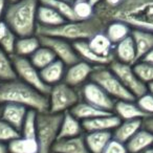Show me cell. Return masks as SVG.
Masks as SVG:
<instances>
[{"label":"cell","mask_w":153,"mask_h":153,"mask_svg":"<svg viewBox=\"0 0 153 153\" xmlns=\"http://www.w3.org/2000/svg\"><path fill=\"white\" fill-rule=\"evenodd\" d=\"M142 127L143 120L122 121L120 125L112 131V138L120 143L126 144Z\"/></svg>","instance_id":"d4e9b609"},{"label":"cell","mask_w":153,"mask_h":153,"mask_svg":"<svg viewBox=\"0 0 153 153\" xmlns=\"http://www.w3.org/2000/svg\"><path fill=\"white\" fill-rule=\"evenodd\" d=\"M20 132L16 130L14 127H12L10 124L0 119V142L7 144L11 140L19 137Z\"/></svg>","instance_id":"8d00e7d4"},{"label":"cell","mask_w":153,"mask_h":153,"mask_svg":"<svg viewBox=\"0 0 153 153\" xmlns=\"http://www.w3.org/2000/svg\"><path fill=\"white\" fill-rule=\"evenodd\" d=\"M47 97L48 111L51 113H64L69 111L81 101L79 91L64 82L51 86Z\"/></svg>","instance_id":"52a82bcc"},{"label":"cell","mask_w":153,"mask_h":153,"mask_svg":"<svg viewBox=\"0 0 153 153\" xmlns=\"http://www.w3.org/2000/svg\"><path fill=\"white\" fill-rule=\"evenodd\" d=\"M88 1H89L90 4H91L92 7H96L97 5H99V4H100V3H102L103 1H104V0H88Z\"/></svg>","instance_id":"7dc6e473"},{"label":"cell","mask_w":153,"mask_h":153,"mask_svg":"<svg viewBox=\"0 0 153 153\" xmlns=\"http://www.w3.org/2000/svg\"><path fill=\"white\" fill-rule=\"evenodd\" d=\"M147 91L150 92V94L153 96V82H151V83L147 84Z\"/></svg>","instance_id":"c3c4849f"},{"label":"cell","mask_w":153,"mask_h":153,"mask_svg":"<svg viewBox=\"0 0 153 153\" xmlns=\"http://www.w3.org/2000/svg\"><path fill=\"white\" fill-rule=\"evenodd\" d=\"M10 32H11V30L9 28L7 24L5 23L3 20H1V21H0V41L2 40Z\"/></svg>","instance_id":"b9f144b4"},{"label":"cell","mask_w":153,"mask_h":153,"mask_svg":"<svg viewBox=\"0 0 153 153\" xmlns=\"http://www.w3.org/2000/svg\"><path fill=\"white\" fill-rule=\"evenodd\" d=\"M121 119L114 113L101 115L91 120L82 122V126L85 132L94 131H111L112 132L121 123Z\"/></svg>","instance_id":"5bb4252c"},{"label":"cell","mask_w":153,"mask_h":153,"mask_svg":"<svg viewBox=\"0 0 153 153\" xmlns=\"http://www.w3.org/2000/svg\"><path fill=\"white\" fill-rule=\"evenodd\" d=\"M70 1H71V2H74V0H70Z\"/></svg>","instance_id":"db71d44e"},{"label":"cell","mask_w":153,"mask_h":153,"mask_svg":"<svg viewBox=\"0 0 153 153\" xmlns=\"http://www.w3.org/2000/svg\"><path fill=\"white\" fill-rule=\"evenodd\" d=\"M39 3L51 7L64 17L66 21H74L72 3L69 0H39Z\"/></svg>","instance_id":"4dcf8cb0"},{"label":"cell","mask_w":153,"mask_h":153,"mask_svg":"<svg viewBox=\"0 0 153 153\" xmlns=\"http://www.w3.org/2000/svg\"><path fill=\"white\" fill-rule=\"evenodd\" d=\"M10 153H39V146L36 138L19 137L7 143Z\"/></svg>","instance_id":"f546056e"},{"label":"cell","mask_w":153,"mask_h":153,"mask_svg":"<svg viewBox=\"0 0 153 153\" xmlns=\"http://www.w3.org/2000/svg\"><path fill=\"white\" fill-rule=\"evenodd\" d=\"M80 97L82 101L97 107L106 112H112L114 108L115 100H113L101 86L92 81H87L80 87Z\"/></svg>","instance_id":"9c48e42d"},{"label":"cell","mask_w":153,"mask_h":153,"mask_svg":"<svg viewBox=\"0 0 153 153\" xmlns=\"http://www.w3.org/2000/svg\"><path fill=\"white\" fill-rule=\"evenodd\" d=\"M28 110L30 109L26 108L25 106H22V105L14 104V103H5L2 105V108H1L0 119L7 122L12 127H14L20 132Z\"/></svg>","instance_id":"4fadbf2b"},{"label":"cell","mask_w":153,"mask_h":153,"mask_svg":"<svg viewBox=\"0 0 153 153\" xmlns=\"http://www.w3.org/2000/svg\"><path fill=\"white\" fill-rule=\"evenodd\" d=\"M17 79L12 57L0 48V83Z\"/></svg>","instance_id":"d6a6232c"},{"label":"cell","mask_w":153,"mask_h":153,"mask_svg":"<svg viewBox=\"0 0 153 153\" xmlns=\"http://www.w3.org/2000/svg\"><path fill=\"white\" fill-rule=\"evenodd\" d=\"M133 70L138 79L144 84H149L153 82V64H150L145 61H138L134 64Z\"/></svg>","instance_id":"d590c367"},{"label":"cell","mask_w":153,"mask_h":153,"mask_svg":"<svg viewBox=\"0 0 153 153\" xmlns=\"http://www.w3.org/2000/svg\"><path fill=\"white\" fill-rule=\"evenodd\" d=\"M42 45L48 47L53 53L56 58L62 61L66 66L76 63L80 60L79 56L76 53L74 45L71 42L56 37L49 36H38Z\"/></svg>","instance_id":"8fae6325"},{"label":"cell","mask_w":153,"mask_h":153,"mask_svg":"<svg viewBox=\"0 0 153 153\" xmlns=\"http://www.w3.org/2000/svg\"><path fill=\"white\" fill-rule=\"evenodd\" d=\"M66 22L64 17L60 15L57 11L47 5L39 3L38 11H37V23L39 26L43 27H56Z\"/></svg>","instance_id":"cb8c5ba5"},{"label":"cell","mask_w":153,"mask_h":153,"mask_svg":"<svg viewBox=\"0 0 153 153\" xmlns=\"http://www.w3.org/2000/svg\"><path fill=\"white\" fill-rule=\"evenodd\" d=\"M72 45H74L78 56H79L80 60H83V61L91 64L94 67H98V66H109L111 62L114 61L112 59L100 57L96 53H94L92 49L89 47V45H88L87 41H78V42L72 43Z\"/></svg>","instance_id":"ac0fdd59"},{"label":"cell","mask_w":153,"mask_h":153,"mask_svg":"<svg viewBox=\"0 0 153 153\" xmlns=\"http://www.w3.org/2000/svg\"><path fill=\"white\" fill-rule=\"evenodd\" d=\"M37 111L30 109L27 111L23 125L20 130V135L26 138H36L37 131Z\"/></svg>","instance_id":"e575fe53"},{"label":"cell","mask_w":153,"mask_h":153,"mask_svg":"<svg viewBox=\"0 0 153 153\" xmlns=\"http://www.w3.org/2000/svg\"><path fill=\"white\" fill-rule=\"evenodd\" d=\"M18 37L14 34L13 32H10L2 40L0 41V48L2 49L5 53L9 56H14L15 53V46H16V41H17Z\"/></svg>","instance_id":"f35d334b"},{"label":"cell","mask_w":153,"mask_h":153,"mask_svg":"<svg viewBox=\"0 0 153 153\" xmlns=\"http://www.w3.org/2000/svg\"><path fill=\"white\" fill-rule=\"evenodd\" d=\"M85 144L90 153H103L108 143L112 140L111 131L86 132L84 135Z\"/></svg>","instance_id":"7402d4cb"},{"label":"cell","mask_w":153,"mask_h":153,"mask_svg":"<svg viewBox=\"0 0 153 153\" xmlns=\"http://www.w3.org/2000/svg\"><path fill=\"white\" fill-rule=\"evenodd\" d=\"M7 0H0V21L3 20V17H4V14L5 11H7Z\"/></svg>","instance_id":"ee69618b"},{"label":"cell","mask_w":153,"mask_h":153,"mask_svg":"<svg viewBox=\"0 0 153 153\" xmlns=\"http://www.w3.org/2000/svg\"><path fill=\"white\" fill-rule=\"evenodd\" d=\"M14 103L37 112L48 111V97L19 79L0 83V104Z\"/></svg>","instance_id":"7a4b0ae2"},{"label":"cell","mask_w":153,"mask_h":153,"mask_svg":"<svg viewBox=\"0 0 153 153\" xmlns=\"http://www.w3.org/2000/svg\"><path fill=\"white\" fill-rule=\"evenodd\" d=\"M0 153H10L9 148H7V144L0 142Z\"/></svg>","instance_id":"bcb514c9"},{"label":"cell","mask_w":153,"mask_h":153,"mask_svg":"<svg viewBox=\"0 0 153 153\" xmlns=\"http://www.w3.org/2000/svg\"><path fill=\"white\" fill-rule=\"evenodd\" d=\"M72 9L76 20L84 21L94 18V7L90 4L88 0H81V1H74Z\"/></svg>","instance_id":"836d02e7"},{"label":"cell","mask_w":153,"mask_h":153,"mask_svg":"<svg viewBox=\"0 0 153 153\" xmlns=\"http://www.w3.org/2000/svg\"><path fill=\"white\" fill-rule=\"evenodd\" d=\"M140 61H145V62H148V63H150V64H153V48L151 49V51H149V53H147Z\"/></svg>","instance_id":"f6af8a7d"},{"label":"cell","mask_w":153,"mask_h":153,"mask_svg":"<svg viewBox=\"0 0 153 153\" xmlns=\"http://www.w3.org/2000/svg\"><path fill=\"white\" fill-rule=\"evenodd\" d=\"M109 68L120 79L124 86L127 88L128 91L131 92L134 98L143 96L147 92V85L144 84L138 76L135 74L132 65L121 63L119 61H112L109 65Z\"/></svg>","instance_id":"30bf717a"},{"label":"cell","mask_w":153,"mask_h":153,"mask_svg":"<svg viewBox=\"0 0 153 153\" xmlns=\"http://www.w3.org/2000/svg\"><path fill=\"white\" fill-rule=\"evenodd\" d=\"M137 153H153V147H151V148H149V149H146V150H144V151H140V152H137Z\"/></svg>","instance_id":"681fc988"},{"label":"cell","mask_w":153,"mask_h":153,"mask_svg":"<svg viewBox=\"0 0 153 153\" xmlns=\"http://www.w3.org/2000/svg\"><path fill=\"white\" fill-rule=\"evenodd\" d=\"M113 113L121 119V121H130V120H144L148 117L135 101H115Z\"/></svg>","instance_id":"2e32d148"},{"label":"cell","mask_w":153,"mask_h":153,"mask_svg":"<svg viewBox=\"0 0 153 153\" xmlns=\"http://www.w3.org/2000/svg\"><path fill=\"white\" fill-rule=\"evenodd\" d=\"M1 108H2V105L0 104V115H1Z\"/></svg>","instance_id":"816d5d0a"},{"label":"cell","mask_w":153,"mask_h":153,"mask_svg":"<svg viewBox=\"0 0 153 153\" xmlns=\"http://www.w3.org/2000/svg\"><path fill=\"white\" fill-rule=\"evenodd\" d=\"M41 46L40 39L37 35L26 37H18L16 41L15 53L14 56L23 58H30L39 47Z\"/></svg>","instance_id":"83f0119b"},{"label":"cell","mask_w":153,"mask_h":153,"mask_svg":"<svg viewBox=\"0 0 153 153\" xmlns=\"http://www.w3.org/2000/svg\"><path fill=\"white\" fill-rule=\"evenodd\" d=\"M83 132L84 129L81 121H79L76 117H74L70 113V111H66V112L63 113L61 125H60L59 135H58V140L81 136L83 135Z\"/></svg>","instance_id":"9a60e30c"},{"label":"cell","mask_w":153,"mask_h":153,"mask_svg":"<svg viewBox=\"0 0 153 153\" xmlns=\"http://www.w3.org/2000/svg\"><path fill=\"white\" fill-rule=\"evenodd\" d=\"M14 69H15L17 79L24 82L27 85L32 86L33 88L40 91L41 94L48 96L51 87L43 82L41 78L40 70L37 69L28 60V58L12 56Z\"/></svg>","instance_id":"ba28073f"},{"label":"cell","mask_w":153,"mask_h":153,"mask_svg":"<svg viewBox=\"0 0 153 153\" xmlns=\"http://www.w3.org/2000/svg\"><path fill=\"white\" fill-rule=\"evenodd\" d=\"M16 1H19V0H7L9 3H13V2H16Z\"/></svg>","instance_id":"f907efd6"},{"label":"cell","mask_w":153,"mask_h":153,"mask_svg":"<svg viewBox=\"0 0 153 153\" xmlns=\"http://www.w3.org/2000/svg\"><path fill=\"white\" fill-rule=\"evenodd\" d=\"M94 15L105 24L117 20L153 33V0H123L113 9L99 4L94 7Z\"/></svg>","instance_id":"6da1fadb"},{"label":"cell","mask_w":153,"mask_h":153,"mask_svg":"<svg viewBox=\"0 0 153 153\" xmlns=\"http://www.w3.org/2000/svg\"><path fill=\"white\" fill-rule=\"evenodd\" d=\"M28 60L37 69L41 70L51 63H53L55 60H57V58L48 47L41 44V46L28 58Z\"/></svg>","instance_id":"1f68e13d"},{"label":"cell","mask_w":153,"mask_h":153,"mask_svg":"<svg viewBox=\"0 0 153 153\" xmlns=\"http://www.w3.org/2000/svg\"><path fill=\"white\" fill-rule=\"evenodd\" d=\"M131 37L135 45L136 60L138 62L153 48V33L133 28L131 32Z\"/></svg>","instance_id":"d6986e66"},{"label":"cell","mask_w":153,"mask_h":153,"mask_svg":"<svg viewBox=\"0 0 153 153\" xmlns=\"http://www.w3.org/2000/svg\"><path fill=\"white\" fill-rule=\"evenodd\" d=\"M39 0H19L9 3L3 21L17 37L36 35Z\"/></svg>","instance_id":"277c9868"},{"label":"cell","mask_w":153,"mask_h":153,"mask_svg":"<svg viewBox=\"0 0 153 153\" xmlns=\"http://www.w3.org/2000/svg\"><path fill=\"white\" fill-rule=\"evenodd\" d=\"M113 55H114L115 61H119L124 64L134 65L137 62L135 45L132 40L131 35L120 43L115 44V47L113 48Z\"/></svg>","instance_id":"e0dca14e"},{"label":"cell","mask_w":153,"mask_h":153,"mask_svg":"<svg viewBox=\"0 0 153 153\" xmlns=\"http://www.w3.org/2000/svg\"><path fill=\"white\" fill-rule=\"evenodd\" d=\"M90 81L97 83L115 101H135V98L128 91L120 79L112 72L109 66L94 67Z\"/></svg>","instance_id":"8992f818"},{"label":"cell","mask_w":153,"mask_h":153,"mask_svg":"<svg viewBox=\"0 0 153 153\" xmlns=\"http://www.w3.org/2000/svg\"><path fill=\"white\" fill-rule=\"evenodd\" d=\"M74 1H81V0H74Z\"/></svg>","instance_id":"f5cc1de1"},{"label":"cell","mask_w":153,"mask_h":153,"mask_svg":"<svg viewBox=\"0 0 153 153\" xmlns=\"http://www.w3.org/2000/svg\"><path fill=\"white\" fill-rule=\"evenodd\" d=\"M137 106L146 113L147 115H153V96L150 92L147 91L143 96L135 99Z\"/></svg>","instance_id":"74e56055"},{"label":"cell","mask_w":153,"mask_h":153,"mask_svg":"<svg viewBox=\"0 0 153 153\" xmlns=\"http://www.w3.org/2000/svg\"><path fill=\"white\" fill-rule=\"evenodd\" d=\"M89 47L92 49L94 53L103 58L114 60L113 55V44L110 42L104 32L99 33L87 41Z\"/></svg>","instance_id":"484cf974"},{"label":"cell","mask_w":153,"mask_h":153,"mask_svg":"<svg viewBox=\"0 0 153 153\" xmlns=\"http://www.w3.org/2000/svg\"><path fill=\"white\" fill-rule=\"evenodd\" d=\"M69 111L74 117H76V119L81 122L94 119V117H101V115L108 114V113H112V112H106V111L98 109L97 107L92 106V105L88 104V103L84 102V101H80Z\"/></svg>","instance_id":"f1b7e54d"},{"label":"cell","mask_w":153,"mask_h":153,"mask_svg":"<svg viewBox=\"0 0 153 153\" xmlns=\"http://www.w3.org/2000/svg\"><path fill=\"white\" fill-rule=\"evenodd\" d=\"M103 153H128L125 144L120 143L115 140H111L104 149Z\"/></svg>","instance_id":"ab89813d"},{"label":"cell","mask_w":153,"mask_h":153,"mask_svg":"<svg viewBox=\"0 0 153 153\" xmlns=\"http://www.w3.org/2000/svg\"><path fill=\"white\" fill-rule=\"evenodd\" d=\"M128 153H137L153 147V134L140 128L129 140L125 144Z\"/></svg>","instance_id":"603a6c76"},{"label":"cell","mask_w":153,"mask_h":153,"mask_svg":"<svg viewBox=\"0 0 153 153\" xmlns=\"http://www.w3.org/2000/svg\"><path fill=\"white\" fill-rule=\"evenodd\" d=\"M131 26L122 21H111L105 26V35L113 45L117 44L131 35Z\"/></svg>","instance_id":"4316f807"},{"label":"cell","mask_w":153,"mask_h":153,"mask_svg":"<svg viewBox=\"0 0 153 153\" xmlns=\"http://www.w3.org/2000/svg\"><path fill=\"white\" fill-rule=\"evenodd\" d=\"M105 26L106 24L101 21L97 16H94L91 19L84 21H66L56 27H43L38 25L36 35L56 37L74 43L78 41H88L94 35L104 32Z\"/></svg>","instance_id":"3957f363"},{"label":"cell","mask_w":153,"mask_h":153,"mask_svg":"<svg viewBox=\"0 0 153 153\" xmlns=\"http://www.w3.org/2000/svg\"><path fill=\"white\" fill-rule=\"evenodd\" d=\"M143 128H145L153 134V115H150L143 120Z\"/></svg>","instance_id":"60d3db41"},{"label":"cell","mask_w":153,"mask_h":153,"mask_svg":"<svg viewBox=\"0 0 153 153\" xmlns=\"http://www.w3.org/2000/svg\"><path fill=\"white\" fill-rule=\"evenodd\" d=\"M69 1H70V0H69Z\"/></svg>","instance_id":"9f6ffc18"},{"label":"cell","mask_w":153,"mask_h":153,"mask_svg":"<svg viewBox=\"0 0 153 153\" xmlns=\"http://www.w3.org/2000/svg\"><path fill=\"white\" fill-rule=\"evenodd\" d=\"M94 69V66H92L91 64L83 60H79L76 63L67 66L63 82L74 88L81 87L88 80H90Z\"/></svg>","instance_id":"7c38bea8"},{"label":"cell","mask_w":153,"mask_h":153,"mask_svg":"<svg viewBox=\"0 0 153 153\" xmlns=\"http://www.w3.org/2000/svg\"><path fill=\"white\" fill-rule=\"evenodd\" d=\"M62 117L63 113H51L49 111L37 113L36 140L39 153H51V149L58 140Z\"/></svg>","instance_id":"5b68a950"},{"label":"cell","mask_w":153,"mask_h":153,"mask_svg":"<svg viewBox=\"0 0 153 153\" xmlns=\"http://www.w3.org/2000/svg\"><path fill=\"white\" fill-rule=\"evenodd\" d=\"M122 2H123V0H104L100 4L104 5L106 7H109V9H113V7H119Z\"/></svg>","instance_id":"7bdbcfd3"},{"label":"cell","mask_w":153,"mask_h":153,"mask_svg":"<svg viewBox=\"0 0 153 153\" xmlns=\"http://www.w3.org/2000/svg\"><path fill=\"white\" fill-rule=\"evenodd\" d=\"M51 152L53 153H90L85 144L84 135L57 140Z\"/></svg>","instance_id":"ffe728a7"},{"label":"cell","mask_w":153,"mask_h":153,"mask_svg":"<svg viewBox=\"0 0 153 153\" xmlns=\"http://www.w3.org/2000/svg\"><path fill=\"white\" fill-rule=\"evenodd\" d=\"M51 153H53V152H51Z\"/></svg>","instance_id":"11a10c76"},{"label":"cell","mask_w":153,"mask_h":153,"mask_svg":"<svg viewBox=\"0 0 153 153\" xmlns=\"http://www.w3.org/2000/svg\"><path fill=\"white\" fill-rule=\"evenodd\" d=\"M66 65L60 60H55L53 63L47 65L43 69L40 70L41 78L43 82L49 87L63 82L65 76Z\"/></svg>","instance_id":"44dd1931"}]
</instances>
